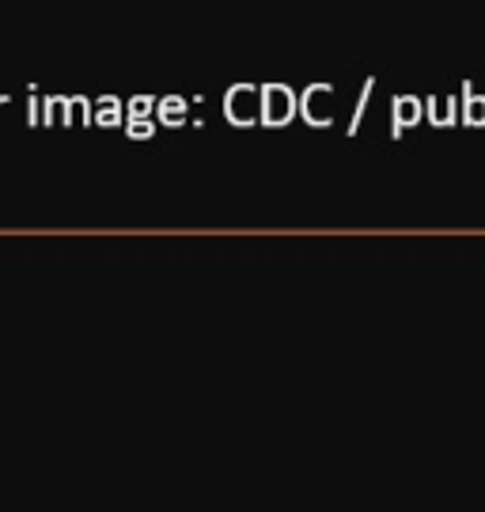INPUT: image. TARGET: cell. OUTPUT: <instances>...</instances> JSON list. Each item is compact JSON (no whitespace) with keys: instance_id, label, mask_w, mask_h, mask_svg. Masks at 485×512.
<instances>
[{"instance_id":"1","label":"cell","mask_w":485,"mask_h":512,"mask_svg":"<svg viewBox=\"0 0 485 512\" xmlns=\"http://www.w3.org/2000/svg\"><path fill=\"white\" fill-rule=\"evenodd\" d=\"M224 118L243 129L262 122V88H251V84L228 88V95H224Z\"/></svg>"},{"instance_id":"2","label":"cell","mask_w":485,"mask_h":512,"mask_svg":"<svg viewBox=\"0 0 485 512\" xmlns=\"http://www.w3.org/2000/svg\"><path fill=\"white\" fill-rule=\"evenodd\" d=\"M300 110V99L285 84H262V126H288Z\"/></svg>"},{"instance_id":"3","label":"cell","mask_w":485,"mask_h":512,"mask_svg":"<svg viewBox=\"0 0 485 512\" xmlns=\"http://www.w3.org/2000/svg\"><path fill=\"white\" fill-rule=\"evenodd\" d=\"M300 114H304L307 126L323 129L334 122V88L330 84H311L304 95H300Z\"/></svg>"},{"instance_id":"4","label":"cell","mask_w":485,"mask_h":512,"mask_svg":"<svg viewBox=\"0 0 485 512\" xmlns=\"http://www.w3.org/2000/svg\"><path fill=\"white\" fill-rule=\"evenodd\" d=\"M425 118V99H417V95H398L395 103H391V133L402 137L406 129H414L417 122Z\"/></svg>"},{"instance_id":"5","label":"cell","mask_w":485,"mask_h":512,"mask_svg":"<svg viewBox=\"0 0 485 512\" xmlns=\"http://www.w3.org/2000/svg\"><path fill=\"white\" fill-rule=\"evenodd\" d=\"M459 99H448V95H436V99H425V118H429L436 129H448L459 122Z\"/></svg>"},{"instance_id":"6","label":"cell","mask_w":485,"mask_h":512,"mask_svg":"<svg viewBox=\"0 0 485 512\" xmlns=\"http://www.w3.org/2000/svg\"><path fill=\"white\" fill-rule=\"evenodd\" d=\"M80 107L76 99H42V126H72V110Z\"/></svg>"},{"instance_id":"7","label":"cell","mask_w":485,"mask_h":512,"mask_svg":"<svg viewBox=\"0 0 485 512\" xmlns=\"http://www.w3.org/2000/svg\"><path fill=\"white\" fill-rule=\"evenodd\" d=\"M463 122L470 129H482L485 126V95H478L474 84H463Z\"/></svg>"},{"instance_id":"8","label":"cell","mask_w":485,"mask_h":512,"mask_svg":"<svg viewBox=\"0 0 485 512\" xmlns=\"http://www.w3.org/2000/svg\"><path fill=\"white\" fill-rule=\"evenodd\" d=\"M156 118L163 126H182L186 122V99L182 95H163L160 107H156Z\"/></svg>"},{"instance_id":"9","label":"cell","mask_w":485,"mask_h":512,"mask_svg":"<svg viewBox=\"0 0 485 512\" xmlns=\"http://www.w3.org/2000/svg\"><path fill=\"white\" fill-rule=\"evenodd\" d=\"M95 126H122V99H99V107H95Z\"/></svg>"},{"instance_id":"10","label":"cell","mask_w":485,"mask_h":512,"mask_svg":"<svg viewBox=\"0 0 485 512\" xmlns=\"http://www.w3.org/2000/svg\"><path fill=\"white\" fill-rule=\"evenodd\" d=\"M160 107L152 95H133L129 99V107H126V118H152V110Z\"/></svg>"},{"instance_id":"11","label":"cell","mask_w":485,"mask_h":512,"mask_svg":"<svg viewBox=\"0 0 485 512\" xmlns=\"http://www.w3.org/2000/svg\"><path fill=\"white\" fill-rule=\"evenodd\" d=\"M372 88H376V80H364V92H360V99H357V110H353V118H349V137H353V133H360V118H364V110H368Z\"/></svg>"},{"instance_id":"12","label":"cell","mask_w":485,"mask_h":512,"mask_svg":"<svg viewBox=\"0 0 485 512\" xmlns=\"http://www.w3.org/2000/svg\"><path fill=\"white\" fill-rule=\"evenodd\" d=\"M126 133L133 137V141H144V137H152V133H156V122H152V118H129Z\"/></svg>"}]
</instances>
